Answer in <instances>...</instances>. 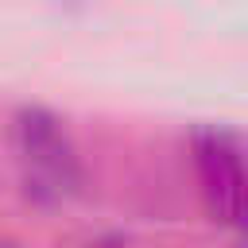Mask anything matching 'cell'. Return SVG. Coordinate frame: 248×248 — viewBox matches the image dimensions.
<instances>
[{
  "instance_id": "6da1fadb",
  "label": "cell",
  "mask_w": 248,
  "mask_h": 248,
  "mask_svg": "<svg viewBox=\"0 0 248 248\" xmlns=\"http://www.w3.org/2000/svg\"><path fill=\"white\" fill-rule=\"evenodd\" d=\"M12 147L23 167L27 190L39 198H62L81 190V159L62 128V120L39 105H23L12 116Z\"/></svg>"
},
{
  "instance_id": "7a4b0ae2",
  "label": "cell",
  "mask_w": 248,
  "mask_h": 248,
  "mask_svg": "<svg viewBox=\"0 0 248 248\" xmlns=\"http://www.w3.org/2000/svg\"><path fill=\"white\" fill-rule=\"evenodd\" d=\"M194 170L213 221L248 229V167L217 132H194Z\"/></svg>"
}]
</instances>
